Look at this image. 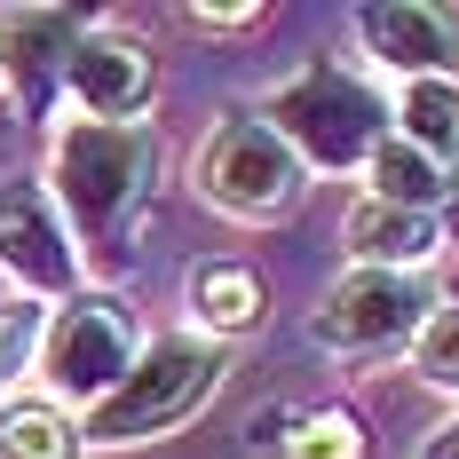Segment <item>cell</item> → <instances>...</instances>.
Returning <instances> with one entry per match:
<instances>
[{"instance_id":"1","label":"cell","mask_w":459,"mask_h":459,"mask_svg":"<svg viewBox=\"0 0 459 459\" xmlns=\"http://www.w3.org/2000/svg\"><path fill=\"white\" fill-rule=\"evenodd\" d=\"M159 175H167V143L151 119L135 127H103V119H56L48 135V198L80 246V270L88 285H119L135 270V238L143 214L159 198Z\"/></svg>"},{"instance_id":"2","label":"cell","mask_w":459,"mask_h":459,"mask_svg":"<svg viewBox=\"0 0 459 459\" xmlns=\"http://www.w3.org/2000/svg\"><path fill=\"white\" fill-rule=\"evenodd\" d=\"M230 388V349L222 341H206V333H151L143 341V357L127 365V380L80 412V444L88 452H135V444H159V436H175L190 420L206 412L214 396Z\"/></svg>"},{"instance_id":"3","label":"cell","mask_w":459,"mask_h":459,"mask_svg":"<svg viewBox=\"0 0 459 459\" xmlns=\"http://www.w3.org/2000/svg\"><path fill=\"white\" fill-rule=\"evenodd\" d=\"M254 111L285 135V151H293L309 175H365V159L396 135L388 88L365 80L357 64H341V56H309V64H301L285 88H270Z\"/></svg>"},{"instance_id":"4","label":"cell","mask_w":459,"mask_h":459,"mask_svg":"<svg viewBox=\"0 0 459 459\" xmlns=\"http://www.w3.org/2000/svg\"><path fill=\"white\" fill-rule=\"evenodd\" d=\"M143 333L135 325V301L119 293V285H80L72 301H56L40 325V349H32V388H40L56 412H88V404H103L119 380H127V365L143 357Z\"/></svg>"},{"instance_id":"5","label":"cell","mask_w":459,"mask_h":459,"mask_svg":"<svg viewBox=\"0 0 459 459\" xmlns=\"http://www.w3.org/2000/svg\"><path fill=\"white\" fill-rule=\"evenodd\" d=\"M190 183H198V198H206L214 214L262 230V222H285V214L301 206L309 167L285 151V135H277L254 103H230L222 119L206 127L198 159H190Z\"/></svg>"},{"instance_id":"6","label":"cell","mask_w":459,"mask_h":459,"mask_svg":"<svg viewBox=\"0 0 459 459\" xmlns=\"http://www.w3.org/2000/svg\"><path fill=\"white\" fill-rule=\"evenodd\" d=\"M436 301H444V285L428 270H349L325 285L309 341L325 357H341V365H388V357H404L420 341Z\"/></svg>"},{"instance_id":"7","label":"cell","mask_w":459,"mask_h":459,"mask_svg":"<svg viewBox=\"0 0 459 459\" xmlns=\"http://www.w3.org/2000/svg\"><path fill=\"white\" fill-rule=\"evenodd\" d=\"M0 277L24 293V301H72L88 270H80V246H72V230L56 214V198H48L40 175H0Z\"/></svg>"},{"instance_id":"8","label":"cell","mask_w":459,"mask_h":459,"mask_svg":"<svg viewBox=\"0 0 459 459\" xmlns=\"http://www.w3.org/2000/svg\"><path fill=\"white\" fill-rule=\"evenodd\" d=\"M95 16L88 8H0V80L16 95V119L56 135L64 111V64Z\"/></svg>"},{"instance_id":"9","label":"cell","mask_w":459,"mask_h":459,"mask_svg":"<svg viewBox=\"0 0 459 459\" xmlns=\"http://www.w3.org/2000/svg\"><path fill=\"white\" fill-rule=\"evenodd\" d=\"M357 48L372 56L380 80H452L459 88V8L452 0H365L357 16Z\"/></svg>"},{"instance_id":"10","label":"cell","mask_w":459,"mask_h":459,"mask_svg":"<svg viewBox=\"0 0 459 459\" xmlns=\"http://www.w3.org/2000/svg\"><path fill=\"white\" fill-rule=\"evenodd\" d=\"M151 95H159L151 48L127 24H103L95 16L88 32H80V48H72V64H64V103L80 119H103V127H135V119H151Z\"/></svg>"},{"instance_id":"11","label":"cell","mask_w":459,"mask_h":459,"mask_svg":"<svg viewBox=\"0 0 459 459\" xmlns=\"http://www.w3.org/2000/svg\"><path fill=\"white\" fill-rule=\"evenodd\" d=\"M341 246H349V270H428L452 238H444V222H428V214H396V206L357 198L349 222H341Z\"/></svg>"},{"instance_id":"12","label":"cell","mask_w":459,"mask_h":459,"mask_svg":"<svg viewBox=\"0 0 459 459\" xmlns=\"http://www.w3.org/2000/svg\"><path fill=\"white\" fill-rule=\"evenodd\" d=\"M365 198L372 206H396V214H428V222H444L459 206V175H444L436 159H420L412 143H380L365 159Z\"/></svg>"},{"instance_id":"13","label":"cell","mask_w":459,"mask_h":459,"mask_svg":"<svg viewBox=\"0 0 459 459\" xmlns=\"http://www.w3.org/2000/svg\"><path fill=\"white\" fill-rule=\"evenodd\" d=\"M183 301H190V333H206V341H238V333H254L262 325V277L246 270V262H190L183 277Z\"/></svg>"},{"instance_id":"14","label":"cell","mask_w":459,"mask_h":459,"mask_svg":"<svg viewBox=\"0 0 459 459\" xmlns=\"http://www.w3.org/2000/svg\"><path fill=\"white\" fill-rule=\"evenodd\" d=\"M254 444L270 459H365V420L349 404H285L254 420Z\"/></svg>"},{"instance_id":"15","label":"cell","mask_w":459,"mask_h":459,"mask_svg":"<svg viewBox=\"0 0 459 459\" xmlns=\"http://www.w3.org/2000/svg\"><path fill=\"white\" fill-rule=\"evenodd\" d=\"M388 111H396V143H412L420 159L459 175V88L452 80H404L388 95Z\"/></svg>"},{"instance_id":"16","label":"cell","mask_w":459,"mask_h":459,"mask_svg":"<svg viewBox=\"0 0 459 459\" xmlns=\"http://www.w3.org/2000/svg\"><path fill=\"white\" fill-rule=\"evenodd\" d=\"M0 459H88L80 420L56 412L48 396H8L0 404Z\"/></svg>"},{"instance_id":"17","label":"cell","mask_w":459,"mask_h":459,"mask_svg":"<svg viewBox=\"0 0 459 459\" xmlns=\"http://www.w3.org/2000/svg\"><path fill=\"white\" fill-rule=\"evenodd\" d=\"M404 365H412L420 388H436V396H459V301H452V293L436 301V317L420 325V341L404 349Z\"/></svg>"},{"instance_id":"18","label":"cell","mask_w":459,"mask_h":459,"mask_svg":"<svg viewBox=\"0 0 459 459\" xmlns=\"http://www.w3.org/2000/svg\"><path fill=\"white\" fill-rule=\"evenodd\" d=\"M40 325H48V309L40 301H24V293H8L0 301V404L32 380V349H40Z\"/></svg>"},{"instance_id":"19","label":"cell","mask_w":459,"mask_h":459,"mask_svg":"<svg viewBox=\"0 0 459 459\" xmlns=\"http://www.w3.org/2000/svg\"><path fill=\"white\" fill-rule=\"evenodd\" d=\"M190 24H206V32H238V24H262V0H246V8H190Z\"/></svg>"},{"instance_id":"20","label":"cell","mask_w":459,"mask_h":459,"mask_svg":"<svg viewBox=\"0 0 459 459\" xmlns=\"http://www.w3.org/2000/svg\"><path fill=\"white\" fill-rule=\"evenodd\" d=\"M412 459H459V412L444 420V428H436V436H428V444H420Z\"/></svg>"}]
</instances>
